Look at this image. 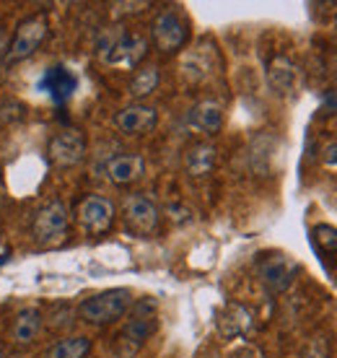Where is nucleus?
Masks as SVG:
<instances>
[{
    "label": "nucleus",
    "mask_w": 337,
    "mask_h": 358,
    "mask_svg": "<svg viewBox=\"0 0 337 358\" xmlns=\"http://www.w3.org/2000/svg\"><path fill=\"white\" fill-rule=\"evenodd\" d=\"M78 221L91 234L107 231L115 221V203L104 195H89L78 206Z\"/></svg>",
    "instance_id": "nucleus-9"
},
{
    "label": "nucleus",
    "mask_w": 337,
    "mask_h": 358,
    "mask_svg": "<svg viewBox=\"0 0 337 358\" xmlns=\"http://www.w3.org/2000/svg\"><path fill=\"white\" fill-rule=\"evenodd\" d=\"M159 81H161L159 65H143V68H138V73L133 76V81H130V86H127V94H130L133 99L151 96L153 91L159 89Z\"/></svg>",
    "instance_id": "nucleus-18"
},
{
    "label": "nucleus",
    "mask_w": 337,
    "mask_h": 358,
    "mask_svg": "<svg viewBox=\"0 0 337 358\" xmlns=\"http://www.w3.org/2000/svg\"><path fill=\"white\" fill-rule=\"evenodd\" d=\"M143 171H145V162L141 153H117L104 166V174L112 185H130L143 177Z\"/></svg>",
    "instance_id": "nucleus-13"
},
{
    "label": "nucleus",
    "mask_w": 337,
    "mask_h": 358,
    "mask_svg": "<svg viewBox=\"0 0 337 358\" xmlns=\"http://www.w3.org/2000/svg\"><path fill=\"white\" fill-rule=\"evenodd\" d=\"M91 345L94 343L86 335H68V338H60L57 343H52L45 350V358H89Z\"/></svg>",
    "instance_id": "nucleus-15"
},
{
    "label": "nucleus",
    "mask_w": 337,
    "mask_h": 358,
    "mask_svg": "<svg viewBox=\"0 0 337 358\" xmlns=\"http://www.w3.org/2000/svg\"><path fill=\"white\" fill-rule=\"evenodd\" d=\"M115 125L124 135H145L159 125V109L151 104H130L115 115Z\"/></svg>",
    "instance_id": "nucleus-10"
},
{
    "label": "nucleus",
    "mask_w": 337,
    "mask_h": 358,
    "mask_svg": "<svg viewBox=\"0 0 337 358\" xmlns=\"http://www.w3.org/2000/svg\"><path fill=\"white\" fill-rule=\"evenodd\" d=\"M0 358H3V350H0Z\"/></svg>",
    "instance_id": "nucleus-22"
},
{
    "label": "nucleus",
    "mask_w": 337,
    "mask_h": 358,
    "mask_svg": "<svg viewBox=\"0 0 337 358\" xmlns=\"http://www.w3.org/2000/svg\"><path fill=\"white\" fill-rule=\"evenodd\" d=\"M296 262L288 260L285 255H270L265 260L259 262V278L270 291H285V288L293 283V275H296Z\"/></svg>",
    "instance_id": "nucleus-11"
},
{
    "label": "nucleus",
    "mask_w": 337,
    "mask_h": 358,
    "mask_svg": "<svg viewBox=\"0 0 337 358\" xmlns=\"http://www.w3.org/2000/svg\"><path fill=\"white\" fill-rule=\"evenodd\" d=\"M39 91L45 94L50 101L55 104H65L68 99H73L76 89H78V78H76V73L71 68H65V65H52V68H47L42 73V78H39Z\"/></svg>",
    "instance_id": "nucleus-8"
},
{
    "label": "nucleus",
    "mask_w": 337,
    "mask_h": 358,
    "mask_svg": "<svg viewBox=\"0 0 337 358\" xmlns=\"http://www.w3.org/2000/svg\"><path fill=\"white\" fill-rule=\"evenodd\" d=\"M42 324H45L42 312H39L36 306H24V309H18L16 320H13L10 338H13V343H18V345H29V343H34L36 338H39Z\"/></svg>",
    "instance_id": "nucleus-14"
},
{
    "label": "nucleus",
    "mask_w": 337,
    "mask_h": 358,
    "mask_svg": "<svg viewBox=\"0 0 337 358\" xmlns=\"http://www.w3.org/2000/svg\"><path fill=\"white\" fill-rule=\"evenodd\" d=\"M148 52V42L141 34H130V31H115L101 42V60L115 68H135Z\"/></svg>",
    "instance_id": "nucleus-3"
},
{
    "label": "nucleus",
    "mask_w": 337,
    "mask_h": 358,
    "mask_svg": "<svg viewBox=\"0 0 337 358\" xmlns=\"http://www.w3.org/2000/svg\"><path fill=\"white\" fill-rule=\"evenodd\" d=\"M267 81L278 94H288L296 83V65L288 57H275L267 68Z\"/></svg>",
    "instance_id": "nucleus-17"
},
{
    "label": "nucleus",
    "mask_w": 337,
    "mask_h": 358,
    "mask_svg": "<svg viewBox=\"0 0 337 358\" xmlns=\"http://www.w3.org/2000/svg\"><path fill=\"white\" fill-rule=\"evenodd\" d=\"M218 327H221V332L226 335V338H234V335H244V332L252 327V312H249L247 306L231 304L229 309L223 312Z\"/></svg>",
    "instance_id": "nucleus-19"
},
{
    "label": "nucleus",
    "mask_w": 337,
    "mask_h": 358,
    "mask_svg": "<svg viewBox=\"0 0 337 358\" xmlns=\"http://www.w3.org/2000/svg\"><path fill=\"white\" fill-rule=\"evenodd\" d=\"M133 301L130 288H107L86 296L78 304V317L89 324H112L133 309Z\"/></svg>",
    "instance_id": "nucleus-1"
},
{
    "label": "nucleus",
    "mask_w": 337,
    "mask_h": 358,
    "mask_svg": "<svg viewBox=\"0 0 337 358\" xmlns=\"http://www.w3.org/2000/svg\"><path fill=\"white\" fill-rule=\"evenodd\" d=\"M124 218H127L133 231L153 234L159 229L161 213L151 197L143 195V192H133V195L124 197Z\"/></svg>",
    "instance_id": "nucleus-7"
},
{
    "label": "nucleus",
    "mask_w": 337,
    "mask_h": 358,
    "mask_svg": "<svg viewBox=\"0 0 337 358\" xmlns=\"http://www.w3.org/2000/svg\"><path fill=\"white\" fill-rule=\"evenodd\" d=\"M187 125L192 127L195 133L218 135L223 127V107L213 99L197 101L195 107L189 109V115H187Z\"/></svg>",
    "instance_id": "nucleus-12"
},
{
    "label": "nucleus",
    "mask_w": 337,
    "mask_h": 358,
    "mask_svg": "<svg viewBox=\"0 0 337 358\" xmlns=\"http://www.w3.org/2000/svg\"><path fill=\"white\" fill-rule=\"evenodd\" d=\"M153 42L159 47V52L164 55H174L185 47L187 36H189V27H187L185 16L179 10H161L159 16L153 18L151 27Z\"/></svg>",
    "instance_id": "nucleus-5"
},
{
    "label": "nucleus",
    "mask_w": 337,
    "mask_h": 358,
    "mask_svg": "<svg viewBox=\"0 0 337 358\" xmlns=\"http://www.w3.org/2000/svg\"><path fill=\"white\" fill-rule=\"evenodd\" d=\"M215 166V148L210 143H197L185 153V169L192 177H208Z\"/></svg>",
    "instance_id": "nucleus-16"
},
{
    "label": "nucleus",
    "mask_w": 337,
    "mask_h": 358,
    "mask_svg": "<svg viewBox=\"0 0 337 358\" xmlns=\"http://www.w3.org/2000/svg\"><path fill=\"white\" fill-rule=\"evenodd\" d=\"M47 36V18L45 16H29L13 31V39L8 42V50L3 55V65H18L29 60L39 50V45Z\"/></svg>",
    "instance_id": "nucleus-2"
},
{
    "label": "nucleus",
    "mask_w": 337,
    "mask_h": 358,
    "mask_svg": "<svg viewBox=\"0 0 337 358\" xmlns=\"http://www.w3.org/2000/svg\"><path fill=\"white\" fill-rule=\"evenodd\" d=\"M68 226H71V215H68V208L62 206L60 200H52L42 206L34 213V221H31V236H34L36 244H57L68 234Z\"/></svg>",
    "instance_id": "nucleus-4"
},
{
    "label": "nucleus",
    "mask_w": 337,
    "mask_h": 358,
    "mask_svg": "<svg viewBox=\"0 0 337 358\" xmlns=\"http://www.w3.org/2000/svg\"><path fill=\"white\" fill-rule=\"evenodd\" d=\"M324 164H327V166H337V143L324 148Z\"/></svg>",
    "instance_id": "nucleus-20"
},
{
    "label": "nucleus",
    "mask_w": 337,
    "mask_h": 358,
    "mask_svg": "<svg viewBox=\"0 0 337 358\" xmlns=\"http://www.w3.org/2000/svg\"><path fill=\"white\" fill-rule=\"evenodd\" d=\"M47 153L55 166H78L86 159V138L78 130H62L50 141Z\"/></svg>",
    "instance_id": "nucleus-6"
},
{
    "label": "nucleus",
    "mask_w": 337,
    "mask_h": 358,
    "mask_svg": "<svg viewBox=\"0 0 337 358\" xmlns=\"http://www.w3.org/2000/svg\"><path fill=\"white\" fill-rule=\"evenodd\" d=\"M6 50H8V36H6V31L0 29V63H3V55H6Z\"/></svg>",
    "instance_id": "nucleus-21"
}]
</instances>
